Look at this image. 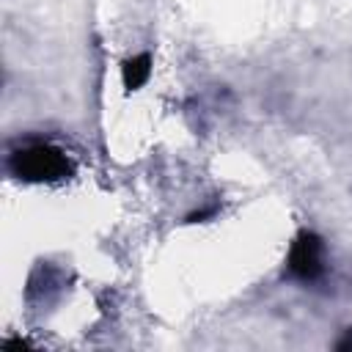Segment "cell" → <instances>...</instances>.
Masks as SVG:
<instances>
[{
	"label": "cell",
	"instance_id": "obj_2",
	"mask_svg": "<svg viewBox=\"0 0 352 352\" xmlns=\"http://www.w3.org/2000/svg\"><path fill=\"white\" fill-rule=\"evenodd\" d=\"M322 239L311 231H302L289 250V272L300 280H314L322 275Z\"/></svg>",
	"mask_w": 352,
	"mask_h": 352
},
{
	"label": "cell",
	"instance_id": "obj_3",
	"mask_svg": "<svg viewBox=\"0 0 352 352\" xmlns=\"http://www.w3.org/2000/svg\"><path fill=\"white\" fill-rule=\"evenodd\" d=\"M148 74H151V58H148V55H135V58H129V60L124 63V72H121L124 85H126L129 91L140 88V85L148 80Z\"/></svg>",
	"mask_w": 352,
	"mask_h": 352
},
{
	"label": "cell",
	"instance_id": "obj_1",
	"mask_svg": "<svg viewBox=\"0 0 352 352\" xmlns=\"http://www.w3.org/2000/svg\"><path fill=\"white\" fill-rule=\"evenodd\" d=\"M11 170L25 182H58L72 173V165L60 148L33 143L11 157Z\"/></svg>",
	"mask_w": 352,
	"mask_h": 352
}]
</instances>
